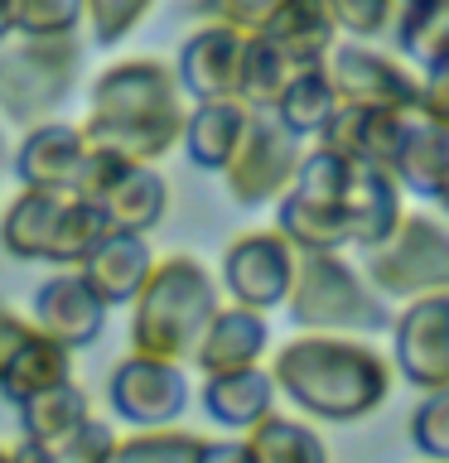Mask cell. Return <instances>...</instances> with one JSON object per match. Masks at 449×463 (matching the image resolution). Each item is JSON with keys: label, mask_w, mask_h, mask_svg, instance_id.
I'll list each match as a JSON object with an SVG mask.
<instances>
[{"label": "cell", "mask_w": 449, "mask_h": 463, "mask_svg": "<svg viewBox=\"0 0 449 463\" xmlns=\"http://www.w3.org/2000/svg\"><path fill=\"white\" fill-rule=\"evenodd\" d=\"M82 0H14V34L20 39H78Z\"/></svg>", "instance_id": "d6a6232c"}, {"label": "cell", "mask_w": 449, "mask_h": 463, "mask_svg": "<svg viewBox=\"0 0 449 463\" xmlns=\"http://www.w3.org/2000/svg\"><path fill=\"white\" fill-rule=\"evenodd\" d=\"M256 463H329V444L319 439L314 425H304L295 415H266L242 434Z\"/></svg>", "instance_id": "f1b7e54d"}, {"label": "cell", "mask_w": 449, "mask_h": 463, "mask_svg": "<svg viewBox=\"0 0 449 463\" xmlns=\"http://www.w3.org/2000/svg\"><path fill=\"white\" fill-rule=\"evenodd\" d=\"M29 324H34L43 338H53L58 347L78 353V347L101 338V328H107V304L82 285L78 270H58V275H49V280L34 289Z\"/></svg>", "instance_id": "5bb4252c"}, {"label": "cell", "mask_w": 449, "mask_h": 463, "mask_svg": "<svg viewBox=\"0 0 449 463\" xmlns=\"http://www.w3.org/2000/svg\"><path fill=\"white\" fill-rule=\"evenodd\" d=\"M92 208L101 213V222L126 237H145L150 227H159V217L169 208V184L159 169L145 165H121L107 179V188L92 198Z\"/></svg>", "instance_id": "d6986e66"}, {"label": "cell", "mask_w": 449, "mask_h": 463, "mask_svg": "<svg viewBox=\"0 0 449 463\" xmlns=\"http://www.w3.org/2000/svg\"><path fill=\"white\" fill-rule=\"evenodd\" d=\"M358 275L387 304L449 295V232L435 213H401V222L362 251Z\"/></svg>", "instance_id": "8992f818"}, {"label": "cell", "mask_w": 449, "mask_h": 463, "mask_svg": "<svg viewBox=\"0 0 449 463\" xmlns=\"http://www.w3.org/2000/svg\"><path fill=\"white\" fill-rule=\"evenodd\" d=\"M295 78V68L271 49L261 34L242 39V63H237V101L246 111H271L275 97L285 92V82Z\"/></svg>", "instance_id": "f546056e"}, {"label": "cell", "mask_w": 449, "mask_h": 463, "mask_svg": "<svg viewBox=\"0 0 449 463\" xmlns=\"http://www.w3.org/2000/svg\"><path fill=\"white\" fill-rule=\"evenodd\" d=\"M339 111V101H333V87L324 78V68H300L295 78L285 82V92L275 97L271 116L281 121L290 136L300 145L304 140H319V130L329 126V116Z\"/></svg>", "instance_id": "83f0119b"}, {"label": "cell", "mask_w": 449, "mask_h": 463, "mask_svg": "<svg viewBox=\"0 0 449 463\" xmlns=\"http://www.w3.org/2000/svg\"><path fill=\"white\" fill-rule=\"evenodd\" d=\"M14 411H20V439L49 449L53 439H63L72 425H82L92 415V401H87V391L78 382H63V386H49L39 396L20 401Z\"/></svg>", "instance_id": "4316f807"}, {"label": "cell", "mask_w": 449, "mask_h": 463, "mask_svg": "<svg viewBox=\"0 0 449 463\" xmlns=\"http://www.w3.org/2000/svg\"><path fill=\"white\" fill-rule=\"evenodd\" d=\"M271 347V328H266V314H246V309H223L213 314V324L203 328V338L194 347V367L203 376H227V372H246V367H261Z\"/></svg>", "instance_id": "ac0fdd59"}, {"label": "cell", "mask_w": 449, "mask_h": 463, "mask_svg": "<svg viewBox=\"0 0 449 463\" xmlns=\"http://www.w3.org/2000/svg\"><path fill=\"white\" fill-rule=\"evenodd\" d=\"M324 78L333 87L339 107L358 111H387V116H411L420 97V78L401 58H391L372 43H333V53L324 58Z\"/></svg>", "instance_id": "9c48e42d"}, {"label": "cell", "mask_w": 449, "mask_h": 463, "mask_svg": "<svg viewBox=\"0 0 449 463\" xmlns=\"http://www.w3.org/2000/svg\"><path fill=\"white\" fill-rule=\"evenodd\" d=\"M256 34L295 72L300 68H324V58L333 53V43H339V29H333L324 0H285Z\"/></svg>", "instance_id": "ffe728a7"}, {"label": "cell", "mask_w": 449, "mask_h": 463, "mask_svg": "<svg viewBox=\"0 0 449 463\" xmlns=\"http://www.w3.org/2000/svg\"><path fill=\"white\" fill-rule=\"evenodd\" d=\"M343 222H348V246L368 251L387 237L391 227L401 222L406 203H401V188L377 169H353L348 174V188H343Z\"/></svg>", "instance_id": "603a6c76"}, {"label": "cell", "mask_w": 449, "mask_h": 463, "mask_svg": "<svg viewBox=\"0 0 449 463\" xmlns=\"http://www.w3.org/2000/svg\"><path fill=\"white\" fill-rule=\"evenodd\" d=\"M203 411H208L223 430L246 434L256 420H266L275 411V386L266 367H246L227 376H203Z\"/></svg>", "instance_id": "d4e9b609"}, {"label": "cell", "mask_w": 449, "mask_h": 463, "mask_svg": "<svg viewBox=\"0 0 449 463\" xmlns=\"http://www.w3.org/2000/svg\"><path fill=\"white\" fill-rule=\"evenodd\" d=\"M203 463H256V458H252V449H246V439L237 434V439H208Z\"/></svg>", "instance_id": "f35d334b"}, {"label": "cell", "mask_w": 449, "mask_h": 463, "mask_svg": "<svg viewBox=\"0 0 449 463\" xmlns=\"http://www.w3.org/2000/svg\"><path fill=\"white\" fill-rule=\"evenodd\" d=\"M300 159L304 145L271 111H246L237 150L217 174H223V188L237 208H266V203H281L285 188L295 184Z\"/></svg>", "instance_id": "ba28073f"}, {"label": "cell", "mask_w": 449, "mask_h": 463, "mask_svg": "<svg viewBox=\"0 0 449 463\" xmlns=\"http://www.w3.org/2000/svg\"><path fill=\"white\" fill-rule=\"evenodd\" d=\"M406 116H387V111H358V107H339L329 116V126L319 130V150H329L333 159H343L348 169H377L391 179V159H396Z\"/></svg>", "instance_id": "e0dca14e"}, {"label": "cell", "mask_w": 449, "mask_h": 463, "mask_svg": "<svg viewBox=\"0 0 449 463\" xmlns=\"http://www.w3.org/2000/svg\"><path fill=\"white\" fill-rule=\"evenodd\" d=\"M329 20L339 34H353V43L362 39H382L396 14V0H324Z\"/></svg>", "instance_id": "8d00e7d4"}, {"label": "cell", "mask_w": 449, "mask_h": 463, "mask_svg": "<svg viewBox=\"0 0 449 463\" xmlns=\"http://www.w3.org/2000/svg\"><path fill=\"white\" fill-rule=\"evenodd\" d=\"M242 39L237 29L223 24H198L194 34L184 39L179 63H174V78H179V92L194 101H237V63H242Z\"/></svg>", "instance_id": "9a60e30c"}, {"label": "cell", "mask_w": 449, "mask_h": 463, "mask_svg": "<svg viewBox=\"0 0 449 463\" xmlns=\"http://www.w3.org/2000/svg\"><path fill=\"white\" fill-rule=\"evenodd\" d=\"M10 463H53V458L43 454L39 444H24V439H14V444H10Z\"/></svg>", "instance_id": "ab89813d"}, {"label": "cell", "mask_w": 449, "mask_h": 463, "mask_svg": "<svg viewBox=\"0 0 449 463\" xmlns=\"http://www.w3.org/2000/svg\"><path fill=\"white\" fill-rule=\"evenodd\" d=\"M111 411L136 430H169L174 420H184L188 411V376L184 367L150 357H126L116 362L111 382H107Z\"/></svg>", "instance_id": "4fadbf2b"}, {"label": "cell", "mask_w": 449, "mask_h": 463, "mask_svg": "<svg viewBox=\"0 0 449 463\" xmlns=\"http://www.w3.org/2000/svg\"><path fill=\"white\" fill-rule=\"evenodd\" d=\"M184 92L165 58H121L101 68L87 92V121L97 126H184Z\"/></svg>", "instance_id": "52a82bcc"}, {"label": "cell", "mask_w": 449, "mask_h": 463, "mask_svg": "<svg viewBox=\"0 0 449 463\" xmlns=\"http://www.w3.org/2000/svg\"><path fill=\"white\" fill-rule=\"evenodd\" d=\"M116 449V430L107 425V420L87 415L82 425H72L63 439H53L43 454H49L53 463H107Z\"/></svg>", "instance_id": "d590c367"}, {"label": "cell", "mask_w": 449, "mask_h": 463, "mask_svg": "<svg viewBox=\"0 0 449 463\" xmlns=\"http://www.w3.org/2000/svg\"><path fill=\"white\" fill-rule=\"evenodd\" d=\"M14 39V0H0V43Z\"/></svg>", "instance_id": "60d3db41"}, {"label": "cell", "mask_w": 449, "mask_h": 463, "mask_svg": "<svg viewBox=\"0 0 449 463\" xmlns=\"http://www.w3.org/2000/svg\"><path fill=\"white\" fill-rule=\"evenodd\" d=\"M348 169L343 159H333L329 150H304L300 159V174H295V184L285 188V194H295L300 203H319V208H339L343 203V188H348Z\"/></svg>", "instance_id": "1f68e13d"}, {"label": "cell", "mask_w": 449, "mask_h": 463, "mask_svg": "<svg viewBox=\"0 0 449 463\" xmlns=\"http://www.w3.org/2000/svg\"><path fill=\"white\" fill-rule=\"evenodd\" d=\"M275 396H290L300 415L324 425L368 420L391 396V362L368 338H333V333H295L271 357Z\"/></svg>", "instance_id": "6da1fadb"}, {"label": "cell", "mask_w": 449, "mask_h": 463, "mask_svg": "<svg viewBox=\"0 0 449 463\" xmlns=\"http://www.w3.org/2000/svg\"><path fill=\"white\" fill-rule=\"evenodd\" d=\"M387 34L411 58L416 78L449 72V0H396Z\"/></svg>", "instance_id": "7402d4cb"}, {"label": "cell", "mask_w": 449, "mask_h": 463, "mask_svg": "<svg viewBox=\"0 0 449 463\" xmlns=\"http://www.w3.org/2000/svg\"><path fill=\"white\" fill-rule=\"evenodd\" d=\"M0 165H10V140H5V126H0Z\"/></svg>", "instance_id": "b9f144b4"}, {"label": "cell", "mask_w": 449, "mask_h": 463, "mask_svg": "<svg viewBox=\"0 0 449 463\" xmlns=\"http://www.w3.org/2000/svg\"><path fill=\"white\" fill-rule=\"evenodd\" d=\"M290 270H295V251L285 246V237L275 227H256L227 241L223 251V289L232 299V309L246 314H266L285 299Z\"/></svg>", "instance_id": "30bf717a"}, {"label": "cell", "mask_w": 449, "mask_h": 463, "mask_svg": "<svg viewBox=\"0 0 449 463\" xmlns=\"http://www.w3.org/2000/svg\"><path fill=\"white\" fill-rule=\"evenodd\" d=\"M444 165H449V126H430L406 116L396 159H391V184L411 188V194L444 203Z\"/></svg>", "instance_id": "cb8c5ba5"}, {"label": "cell", "mask_w": 449, "mask_h": 463, "mask_svg": "<svg viewBox=\"0 0 449 463\" xmlns=\"http://www.w3.org/2000/svg\"><path fill=\"white\" fill-rule=\"evenodd\" d=\"M150 10L155 0H82V20L92 24V39L101 49H116L121 39H130V29H140Z\"/></svg>", "instance_id": "e575fe53"}, {"label": "cell", "mask_w": 449, "mask_h": 463, "mask_svg": "<svg viewBox=\"0 0 449 463\" xmlns=\"http://www.w3.org/2000/svg\"><path fill=\"white\" fill-rule=\"evenodd\" d=\"M63 382H72V353L58 347L53 338H43L10 304H0V396L20 405Z\"/></svg>", "instance_id": "8fae6325"}, {"label": "cell", "mask_w": 449, "mask_h": 463, "mask_svg": "<svg viewBox=\"0 0 449 463\" xmlns=\"http://www.w3.org/2000/svg\"><path fill=\"white\" fill-rule=\"evenodd\" d=\"M107 237L111 227L101 222V213L72 194L20 188L5 217H0V246L14 260H43V266L58 270H78Z\"/></svg>", "instance_id": "277c9868"}, {"label": "cell", "mask_w": 449, "mask_h": 463, "mask_svg": "<svg viewBox=\"0 0 449 463\" xmlns=\"http://www.w3.org/2000/svg\"><path fill=\"white\" fill-rule=\"evenodd\" d=\"M242 126H246V107L242 101H198V107L184 111V155L194 159L198 169H223L232 150L242 140Z\"/></svg>", "instance_id": "484cf974"}, {"label": "cell", "mask_w": 449, "mask_h": 463, "mask_svg": "<svg viewBox=\"0 0 449 463\" xmlns=\"http://www.w3.org/2000/svg\"><path fill=\"white\" fill-rule=\"evenodd\" d=\"M406 434H411V449L425 463H444L449 458V391H430V396L416 405Z\"/></svg>", "instance_id": "836d02e7"}, {"label": "cell", "mask_w": 449, "mask_h": 463, "mask_svg": "<svg viewBox=\"0 0 449 463\" xmlns=\"http://www.w3.org/2000/svg\"><path fill=\"white\" fill-rule=\"evenodd\" d=\"M208 434L194 430H136V434H116V449L107 463H203Z\"/></svg>", "instance_id": "4dcf8cb0"}, {"label": "cell", "mask_w": 449, "mask_h": 463, "mask_svg": "<svg viewBox=\"0 0 449 463\" xmlns=\"http://www.w3.org/2000/svg\"><path fill=\"white\" fill-rule=\"evenodd\" d=\"M391 353L396 372L425 396L449 391V295L401 304V314L391 318Z\"/></svg>", "instance_id": "7c38bea8"}, {"label": "cell", "mask_w": 449, "mask_h": 463, "mask_svg": "<svg viewBox=\"0 0 449 463\" xmlns=\"http://www.w3.org/2000/svg\"><path fill=\"white\" fill-rule=\"evenodd\" d=\"M150 266H155L150 241H145V237H126V232H111V237L78 266V275H82V285L107 304V309H116V304L136 299V289L145 285Z\"/></svg>", "instance_id": "44dd1931"}, {"label": "cell", "mask_w": 449, "mask_h": 463, "mask_svg": "<svg viewBox=\"0 0 449 463\" xmlns=\"http://www.w3.org/2000/svg\"><path fill=\"white\" fill-rule=\"evenodd\" d=\"M281 304L300 333H333V338L372 343L382 328H391V304L372 295L348 256H295Z\"/></svg>", "instance_id": "3957f363"}, {"label": "cell", "mask_w": 449, "mask_h": 463, "mask_svg": "<svg viewBox=\"0 0 449 463\" xmlns=\"http://www.w3.org/2000/svg\"><path fill=\"white\" fill-rule=\"evenodd\" d=\"M82 78L78 39H5L0 43V126L34 130L58 121V107Z\"/></svg>", "instance_id": "5b68a950"}, {"label": "cell", "mask_w": 449, "mask_h": 463, "mask_svg": "<svg viewBox=\"0 0 449 463\" xmlns=\"http://www.w3.org/2000/svg\"><path fill=\"white\" fill-rule=\"evenodd\" d=\"M0 463H10V444H0Z\"/></svg>", "instance_id": "7bdbcfd3"}, {"label": "cell", "mask_w": 449, "mask_h": 463, "mask_svg": "<svg viewBox=\"0 0 449 463\" xmlns=\"http://www.w3.org/2000/svg\"><path fill=\"white\" fill-rule=\"evenodd\" d=\"M82 159H87V145L72 121H43L34 130H24L20 145H10L14 179L24 188H39V194H72Z\"/></svg>", "instance_id": "2e32d148"}, {"label": "cell", "mask_w": 449, "mask_h": 463, "mask_svg": "<svg viewBox=\"0 0 449 463\" xmlns=\"http://www.w3.org/2000/svg\"><path fill=\"white\" fill-rule=\"evenodd\" d=\"M217 309V280L198 256H155L145 285L130 299V357L184 367Z\"/></svg>", "instance_id": "7a4b0ae2"}, {"label": "cell", "mask_w": 449, "mask_h": 463, "mask_svg": "<svg viewBox=\"0 0 449 463\" xmlns=\"http://www.w3.org/2000/svg\"><path fill=\"white\" fill-rule=\"evenodd\" d=\"M281 5L285 0H194V14H198V24H223V29H237V34H256Z\"/></svg>", "instance_id": "74e56055"}]
</instances>
